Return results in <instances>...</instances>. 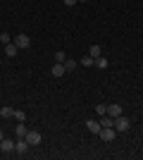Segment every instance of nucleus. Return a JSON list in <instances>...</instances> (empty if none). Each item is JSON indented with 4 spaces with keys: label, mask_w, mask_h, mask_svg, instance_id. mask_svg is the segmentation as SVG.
Segmentation results:
<instances>
[{
    "label": "nucleus",
    "mask_w": 143,
    "mask_h": 160,
    "mask_svg": "<svg viewBox=\"0 0 143 160\" xmlns=\"http://www.w3.org/2000/svg\"><path fill=\"white\" fill-rule=\"evenodd\" d=\"M98 136H100L105 143H112V141L117 139V129L115 127H102L100 132H98Z\"/></svg>",
    "instance_id": "nucleus-1"
},
{
    "label": "nucleus",
    "mask_w": 143,
    "mask_h": 160,
    "mask_svg": "<svg viewBox=\"0 0 143 160\" xmlns=\"http://www.w3.org/2000/svg\"><path fill=\"white\" fill-rule=\"evenodd\" d=\"M14 46L19 48V50H26L31 46V38H29L26 33H19V36H14Z\"/></svg>",
    "instance_id": "nucleus-2"
},
{
    "label": "nucleus",
    "mask_w": 143,
    "mask_h": 160,
    "mask_svg": "<svg viewBox=\"0 0 143 160\" xmlns=\"http://www.w3.org/2000/svg\"><path fill=\"white\" fill-rule=\"evenodd\" d=\"M131 127V120H126L124 115H119V117H115V129L117 132H126V129Z\"/></svg>",
    "instance_id": "nucleus-3"
},
{
    "label": "nucleus",
    "mask_w": 143,
    "mask_h": 160,
    "mask_svg": "<svg viewBox=\"0 0 143 160\" xmlns=\"http://www.w3.org/2000/svg\"><path fill=\"white\" fill-rule=\"evenodd\" d=\"M29 143H26V139H17V143H14V153L17 155H26L29 153Z\"/></svg>",
    "instance_id": "nucleus-4"
},
{
    "label": "nucleus",
    "mask_w": 143,
    "mask_h": 160,
    "mask_svg": "<svg viewBox=\"0 0 143 160\" xmlns=\"http://www.w3.org/2000/svg\"><path fill=\"white\" fill-rule=\"evenodd\" d=\"M24 139H26L29 146H38V143L43 141V136H41L38 132H26V136H24Z\"/></svg>",
    "instance_id": "nucleus-5"
},
{
    "label": "nucleus",
    "mask_w": 143,
    "mask_h": 160,
    "mask_svg": "<svg viewBox=\"0 0 143 160\" xmlns=\"http://www.w3.org/2000/svg\"><path fill=\"white\" fill-rule=\"evenodd\" d=\"M107 115L115 120V117H119V115H124V110H122V105L119 103H110L107 105Z\"/></svg>",
    "instance_id": "nucleus-6"
},
{
    "label": "nucleus",
    "mask_w": 143,
    "mask_h": 160,
    "mask_svg": "<svg viewBox=\"0 0 143 160\" xmlns=\"http://www.w3.org/2000/svg\"><path fill=\"white\" fill-rule=\"evenodd\" d=\"M14 143H17V141H12V139H2L0 141V151H2V153H12Z\"/></svg>",
    "instance_id": "nucleus-7"
},
{
    "label": "nucleus",
    "mask_w": 143,
    "mask_h": 160,
    "mask_svg": "<svg viewBox=\"0 0 143 160\" xmlns=\"http://www.w3.org/2000/svg\"><path fill=\"white\" fill-rule=\"evenodd\" d=\"M86 129H88L91 134H98V132H100V122H95V120H86Z\"/></svg>",
    "instance_id": "nucleus-8"
},
{
    "label": "nucleus",
    "mask_w": 143,
    "mask_h": 160,
    "mask_svg": "<svg viewBox=\"0 0 143 160\" xmlns=\"http://www.w3.org/2000/svg\"><path fill=\"white\" fill-rule=\"evenodd\" d=\"M17 53H19V48L14 46V43H7L5 46V55L7 58H17Z\"/></svg>",
    "instance_id": "nucleus-9"
},
{
    "label": "nucleus",
    "mask_w": 143,
    "mask_h": 160,
    "mask_svg": "<svg viewBox=\"0 0 143 160\" xmlns=\"http://www.w3.org/2000/svg\"><path fill=\"white\" fill-rule=\"evenodd\" d=\"M64 72H67V69H64L62 62H55L53 65V77H64Z\"/></svg>",
    "instance_id": "nucleus-10"
},
{
    "label": "nucleus",
    "mask_w": 143,
    "mask_h": 160,
    "mask_svg": "<svg viewBox=\"0 0 143 160\" xmlns=\"http://www.w3.org/2000/svg\"><path fill=\"white\" fill-rule=\"evenodd\" d=\"M0 117H2V120H10V117H14V110H12L10 105L0 108Z\"/></svg>",
    "instance_id": "nucleus-11"
},
{
    "label": "nucleus",
    "mask_w": 143,
    "mask_h": 160,
    "mask_svg": "<svg viewBox=\"0 0 143 160\" xmlns=\"http://www.w3.org/2000/svg\"><path fill=\"white\" fill-rule=\"evenodd\" d=\"M14 136H17V139H24V136H26V127H24V122H19V124L14 127Z\"/></svg>",
    "instance_id": "nucleus-12"
},
{
    "label": "nucleus",
    "mask_w": 143,
    "mask_h": 160,
    "mask_svg": "<svg viewBox=\"0 0 143 160\" xmlns=\"http://www.w3.org/2000/svg\"><path fill=\"white\" fill-rule=\"evenodd\" d=\"M98 122H100V129L102 127H115V120L107 117V115H100V120H98Z\"/></svg>",
    "instance_id": "nucleus-13"
},
{
    "label": "nucleus",
    "mask_w": 143,
    "mask_h": 160,
    "mask_svg": "<svg viewBox=\"0 0 143 160\" xmlns=\"http://www.w3.org/2000/svg\"><path fill=\"white\" fill-rule=\"evenodd\" d=\"M93 65L98 67V69H107V60H105V58H95Z\"/></svg>",
    "instance_id": "nucleus-14"
},
{
    "label": "nucleus",
    "mask_w": 143,
    "mask_h": 160,
    "mask_svg": "<svg viewBox=\"0 0 143 160\" xmlns=\"http://www.w3.org/2000/svg\"><path fill=\"white\" fill-rule=\"evenodd\" d=\"M62 65H64V69H67V72H74V69H76V60H64Z\"/></svg>",
    "instance_id": "nucleus-15"
},
{
    "label": "nucleus",
    "mask_w": 143,
    "mask_h": 160,
    "mask_svg": "<svg viewBox=\"0 0 143 160\" xmlns=\"http://www.w3.org/2000/svg\"><path fill=\"white\" fill-rule=\"evenodd\" d=\"M95 115H107V105H105V103H98V105H95Z\"/></svg>",
    "instance_id": "nucleus-16"
},
{
    "label": "nucleus",
    "mask_w": 143,
    "mask_h": 160,
    "mask_svg": "<svg viewBox=\"0 0 143 160\" xmlns=\"http://www.w3.org/2000/svg\"><path fill=\"white\" fill-rule=\"evenodd\" d=\"M88 55H91V58H100V46H91L88 48Z\"/></svg>",
    "instance_id": "nucleus-17"
},
{
    "label": "nucleus",
    "mask_w": 143,
    "mask_h": 160,
    "mask_svg": "<svg viewBox=\"0 0 143 160\" xmlns=\"http://www.w3.org/2000/svg\"><path fill=\"white\" fill-rule=\"evenodd\" d=\"M14 120H17V122H24V120H26V112H24V110H14Z\"/></svg>",
    "instance_id": "nucleus-18"
},
{
    "label": "nucleus",
    "mask_w": 143,
    "mask_h": 160,
    "mask_svg": "<svg viewBox=\"0 0 143 160\" xmlns=\"http://www.w3.org/2000/svg\"><path fill=\"white\" fill-rule=\"evenodd\" d=\"M93 62H95V58H91V55H86V58H81V65H83V67H91V65H93Z\"/></svg>",
    "instance_id": "nucleus-19"
},
{
    "label": "nucleus",
    "mask_w": 143,
    "mask_h": 160,
    "mask_svg": "<svg viewBox=\"0 0 143 160\" xmlns=\"http://www.w3.org/2000/svg\"><path fill=\"white\" fill-rule=\"evenodd\" d=\"M67 60V55L62 53V50H57V53H55V62H64Z\"/></svg>",
    "instance_id": "nucleus-20"
},
{
    "label": "nucleus",
    "mask_w": 143,
    "mask_h": 160,
    "mask_svg": "<svg viewBox=\"0 0 143 160\" xmlns=\"http://www.w3.org/2000/svg\"><path fill=\"white\" fill-rule=\"evenodd\" d=\"M0 41H2V43H12V36H10V33H0Z\"/></svg>",
    "instance_id": "nucleus-21"
},
{
    "label": "nucleus",
    "mask_w": 143,
    "mask_h": 160,
    "mask_svg": "<svg viewBox=\"0 0 143 160\" xmlns=\"http://www.w3.org/2000/svg\"><path fill=\"white\" fill-rule=\"evenodd\" d=\"M76 2H79V0H64V5H67V7H72V5H76Z\"/></svg>",
    "instance_id": "nucleus-22"
},
{
    "label": "nucleus",
    "mask_w": 143,
    "mask_h": 160,
    "mask_svg": "<svg viewBox=\"0 0 143 160\" xmlns=\"http://www.w3.org/2000/svg\"><path fill=\"white\" fill-rule=\"evenodd\" d=\"M2 139H5V134H2V132H0V141H2Z\"/></svg>",
    "instance_id": "nucleus-23"
},
{
    "label": "nucleus",
    "mask_w": 143,
    "mask_h": 160,
    "mask_svg": "<svg viewBox=\"0 0 143 160\" xmlns=\"http://www.w3.org/2000/svg\"><path fill=\"white\" fill-rule=\"evenodd\" d=\"M79 2H86V0H79Z\"/></svg>",
    "instance_id": "nucleus-24"
}]
</instances>
